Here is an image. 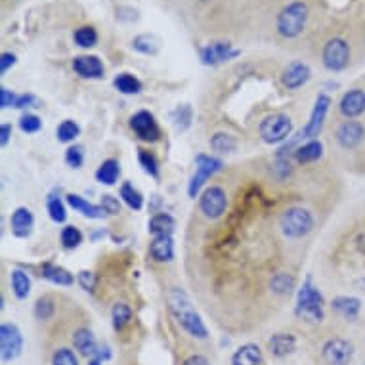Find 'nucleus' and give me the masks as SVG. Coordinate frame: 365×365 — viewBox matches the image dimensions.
Here are the masks:
<instances>
[{
	"label": "nucleus",
	"instance_id": "1",
	"mask_svg": "<svg viewBox=\"0 0 365 365\" xmlns=\"http://www.w3.org/2000/svg\"><path fill=\"white\" fill-rule=\"evenodd\" d=\"M168 300V310L176 317V322L182 325V329L187 331L190 335L195 339H207L209 331L205 327L203 319L199 316L195 308H193L192 300L187 299V294L180 289H173L167 294Z\"/></svg>",
	"mask_w": 365,
	"mask_h": 365
},
{
	"label": "nucleus",
	"instance_id": "2",
	"mask_svg": "<svg viewBox=\"0 0 365 365\" xmlns=\"http://www.w3.org/2000/svg\"><path fill=\"white\" fill-rule=\"evenodd\" d=\"M310 18V10L308 4L302 0H294L291 4L283 8L279 16H277L276 29L283 38H297V36L304 31L306 24Z\"/></svg>",
	"mask_w": 365,
	"mask_h": 365
},
{
	"label": "nucleus",
	"instance_id": "3",
	"mask_svg": "<svg viewBox=\"0 0 365 365\" xmlns=\"http://www.w3.org/2000/svg\"><path fill=\"white\" fill-rule=\"evenodd\" d=\"M325 300L322 293L312 285L310 279H306L302 289L299 291V299H297V316L310 322V324H319L324 322Z\"/></svg>",
	"mask_w": 365,
	"mask_h": 365
},
{
	"label": "nucleus",
	"instance_id": "4",
	"mask_svg": "<svg viewBox=\"0 0 365 365\" xmlns=\"http://www.w3.org/2000/svg\"><path fill=\"white\" fill-rule=\"evenodd\" d=\"M279 226L285 237L289 240H300L312 232L314 227V216L310 210L302 209V207H293L287 209L279 218Z\"/></svg>",
	"mask_w": 365,
	"mask_h": 365
},
{
	"label": "nucleus",
	"instance_id": "5",
	"mask_svg": "<svg viewBox=\"0 0 365 365\" xmlns=\"http://www.w3.org/2000/svg\"><path fill=\"white\" fill-rule=\"evenodd\" d=\"M322 60H324V66L327 71H344L348 63H350V46H348V42L341 36L329 38L325 42Z\"/></svg>",
	"mask_w": 365,
	"mask_h": 365
},
{
	"label": "nucleus",
	"instance_id": "6",
	"mask_svg": "<svg viewBox=\"0 0 365 365\" xmlns=\"http://www.w3.org/2000/svg\"><path fill=\"white\" fill-rule=\"evenodd\" d=\"M291 130H293V123L287 115H268L260 123V136L266 144H279V142L289 138Z\"/></svg>",
	"mask_w": 365,
	"mask_h": 365
},
{
	"label": "nucleus",
	"instance_id": "7",
	"mask_svg": "<svg viewBox=\"0 0 365 365\" xmlns=\"http://www.w3.org/2000/svg\"><path fill=\"white\" fill-rule=\"evenodd\" d=\"M195 174L192 176V182H190V186H187V193H190V197L195 199V195L199 193V190L205 186V182L210 178V176H215L218 170H222V161L220 159H216V157L210 155H197L195 157Z\"/></svg>",
	"mask_w": 365,
	"mask_h": 365
},
{
	"label": "nucleus",
	"instance_id": "8",
	"mask_svg": "<svg viewBox=\"0 0 365 365\" xmlns=\"http://www.w3.org/2000/svg\"><path fill=\"white\" fill-rule=\"evenodd\" d=\"M329 106H331V98L327 94H319L316 98V106L312 109V115H310V120L306 123V126L302 128L299 136L300 138H306V140H316L319 136V132L324 128V123H325V115L329 111Z\"/></svg>",
	"mask_w": 365,
	"mask_h": 365
},
{
	"label": "nucleus",
	"instance_id": "9",
	"mask_svg": "<svg viewBox=\"0 0 365 365\" xmlns=\"http://www.w3.org/2000/svg\"><path fill=\"white\" fill-rule=\"evenodd\" d=\"M241 52L234 48L232 42H210L207 46L199 50V58H201V63L203 66H218V63H224V61H230L237 58Z\"/></svg>",
	"mask_w": 365,
	"mask_h": 365
},
{
	"label": "nucleus",
	"instance_id": "10",
	"mask_svg": "<svg viewBox=\"0 0 365 365\" xmlns=\"http://www.w3.org/2000/svg\"><path fill=\"white\" fill-rule=\"evenodd\" d=\"M24 348V336L21 331L14 324H2L0 327V352L4 361H12L21 354Z\"/></svg>",
	"mask_w": 365,
	"mask_h": 365
},
{
	"label": "nucleus",
	"instance_id": "11",
	"mask_svg": "<svg viewBox=\"0 0 365 365\" xmlns=\"http://www.w3.org/2000/svg\"><path fill=\"white\" fill-rule=\"evenodd\" d=\"M226 192L218 186H210L209 190H205V193L201 195V201H199V209H201V212H203L207 218H210V220L220 218V216L226 212Z\"/></svg>",
	"mask_w": 365,
	"mask_h": 365
},
{
	"label": "nucleus",
	"instance_id": "12",
	"mask_svg": "<svg viewBox=\"0 0 365 365\" xmlns=\"http://www.w3.org/2000/svg\"><path fill=\"white\" fill-rule=\"evenodd\" d=\"M130 128L144 142H157L161 138V128L150 111H138L130 117Z\"/></svg>",
	"mask_w": 365,
	"mask_h": 365
},
{
	"label": "nucleus",
	"instance_id": "13",
	"mask_svg": "<svg viewBox=\"0 0 365 365\" xmlns=\"http://www.w3.org/2000/svg\"><path fill=\"white\" fill-rule=\"evenodd\" d=\"M322 356L329 365H348L354 358V344L344 339H331L324 344Z\"/></svg>",
	"mask_w": 365,
	"mask_h": 365
},
{
	"label": "nucleus",
	"instance_id": "14",
	"mask_svg": "<svg viewBox=\"0 0 365 365\" xmlns=\"http://www.w3.org/2000/svg\"><path fill=\"white\" fill-rule=\"evenodd\" d=\"M365 138V126L358 120H346L339 126L336 130V142L344 148V150H354L358 148Z\"/></svg>",
	"mask_w": 365,
	"mask_h": 365
},
{
	"label": "nucleus",
	"instance_id": "15",
	"mask_svg": "<svg viewBox=\"0 0 365 365\" xmlns=\"http://www.w3.org/2000/svg\"><path fill=\"white\" fill-rule=\"evenodd\" d=\"M312 77L310 67L302 63V61H293L291 66L285 67V71L282 75V83L285 88L297 90L300 86H304Z\"/></svg>",
	"mask_w": 365,
	"mask_h": 365
},
{
	"label": "nucleus",
	"instance_id": "16",
	"mask_svg": "<svg viewBox=\"0 0 365 365\" xmlns=\"http://www.w3.org/2000/svg\"><path fill=\"white\" fill-rule=\"evenodd\" d=\"M341 113L348 119H354V117H359V115L365 111V92L359 88L348 90L346 94L342 96L341 100Z\"/></svg>",
	"mask_w": 365,
	"mask_h": 365
},
{
	"label": "nucleus",
	"instance_id": "17",
	"mask_svg": "<svg viewBox=\"0 0 365 365\" xmlns=\"http://www.w3.org/2000/svg\"><path fill=\"white\" fill-rule=\"evenodd\" d=\"M73 69L83 78L103 77V63L98 56H78L73 60Z\"/></svg>",
	"mask_w": 365,
	"mask_h": 365
},
{
	"label": "nucleus",
	"instance_id": "18",
	"mask_svg": "<svg viewBox=\"0 0 365 365\" xmlns=\"http://www.w3.org/2000/svg\"><path fill=\"white\" fill-rule=\"evenodd\" d=\"M33 224H35V216L27 207H19L14 210L12 218H10V227L16 237H29L33 232Z\"/></svg>",
	"mask_w": 365,
	"mask_h": 365
},
{
	"label": "nucleus",
	"instance_id": "19",
	"mask_svg": "<svg viewBox=\"0 0 365 365\" xmlns=\"http://www.w3.org/2000/svg\"><path fill=\"white\" fill-rule=\"evenodd\" d=\"M150 255L155 262H170L174 258V243L170 235H159L151 241Z\"/></svg>",
	"mask_w": 365,
	"mask_h": 365
},
{
	"label": "nucleus",
	"instance_id": "20",
	"mask_svg": "<svg viewBox=\"0 0 365 365\" xmlns=\"http://www.w3.org/2000/svg\"><path fill=\"white\" fill-rule=\"evenodd\" d=\"M67 203L71 205L77 212H81V215L86 216V218H92V220H98V218H103V216L108 215L102 205L88 203V201H84V199L81 197V195H77V193H69V195H67Z\"/></svg>",
	"mask_w": 365,
	"mask_h": 365
},
{
	"label": "nucleus",
	"instance_id": "21",
	"mask_svg": "<svg viewBox=\"0 0 365 365\" xmlns=\"http://www.w3.org/2000/svg\"><path fill=\"white\" fill-rule=\"evenodd\" d=\"M73 346H75V350H78V354H83L86 358H94L100 344L96 342V336L92 335V331L78 329L73 335Z\"/></svg>",
	"mask_w": 365,
	"mask_h": 365
},
{
	"label": "nucleus",
	"instance_id": "22",
	"mask_svg": "<svg viewBox=\"0 0 365 365\" xmlns=\"http://www.w3.org/2000/svg\"><path fill=\"white\" fill-rule=\"evenodd\" d=\"M331 308H333L336 314H341L344 319L354 322V319L359 316V310H361V300L356 299V297H336V299L331 302Z\"/></svg>",
	"mask_w": 365,
	"mask_h": 365
},
{
	"label": "nucleus",
	"instance_id": "23",
	"mask_svg": "<svg viewBox=\"0 0 365 365\" xmlns=\"http://www.w3.org/2000/svg\"><path fill=\"white\" fill-rule=\"evenodd\" d=\"M268 348L269 352L274 354L276 358H285V356L294 352L297 341H294V336L289 335V333H277V335H274L268 341Z\"/></svg>",
	"mask_w": 365,
	"mask_h": 365
},
{
	"label": "nucleus",
	"instance_id": "24",
	"mask_svg": "<svg viewBox=\"0 0 365 365\" xmlns=\"http://www.w3.org/2000/svg\"><path fill=\"white\" fill-rule=\"evenodd\" d=\"M262 364V350L257 344H245L235 350L232 356V365H260Z\"/></svg>",
	"mask_w": 365,
	"mask_h": 365
},
{
	"label": "nucleus",
	"instance_id": "25",
	"mask_svg": "<svg viewBox=\"0 0 365 365\" xmlns=\"http://www.w3.org/2000/svg\"><path fill=\"white\" fill-rule=\"evenodd\" d=\"M322 155H324V145L319 140H308L304 145H300L299 150L294 151L297 161L302 163V165L317 161V159H322Z\"/></svg>",
	"mask_w": 365,
	"mask_h": 365
},
{
	"label": "nucleus",
	"instance_id": "26",
	"mask_svg": "<svg viewBox=\"0 0 365 365\" xmlns=\"http://www.w3.org/2000/svg\"><path fill=\"white\" fill-rule=\"evenodd\" d=\"M120 174V167L119 163L115 161V159H108V161H103L100 165L96 173V180L100 184H106V186H113L117 178H119Z\"/></svg>",
	"mask_w": 365,
	"mask_h": 365
},
{
	"label": "nucleus",
	"instance_id": "27",
	"mask_svg": "<svg viewBox=\"0 0 365 365\" xmlns=\"http://www.w3.org/2000/svg\"><path fill=\"white\" fill-rule=\"evenodd\" d=\"M132 48L145 56H155L161 48V41L155 35H138L132 41Z\"/></svg>",
	"mask_w": 365,
	"mask_h": 365
},
{
	"label": "nucleus",
	"instance_id": "28",
	"mask_svg": "<svg viewBox=\"0 0 365 365\" xmlns=\"http://www.w3.org/2000/svg\"><path fill=\"white\" fill-rule=\"evenodd\" d=\"M42 276L46 277L48 282L56 283V285H73V276L67 269L54 266V264H44L42 266Z\"/></svg>",
	"mask_w": 365,
	"mask_h": 365
},
{
	"label": "nucleus",
	"instance_id": "29",
	"mask_svg": "<svg viewBox=\"0 0 365 365\" xmlns=\"http://www.w3.org/2000/svg\"><path fill=\"white\" fill-rule=\"evenodd\" d=\"M174 232V218L167 212H161V215H155L150 220V234H153L155 237L159 235H170Z\"/></svg>",
	"mask_w": 365,
	"mask_h": 365
},
{
	"label": "nucleus",
	"instance_id": "30",
	"mask_svg": "<svg viewBox=\"0 0 365 365\" xmlns=\"http://www.w3.org/2000/svg\"><path fill=\"white\" fill-rule=\"evenodd\" d=\"M113 84L120 94H126V96H128V94H138V92H142V83H140L134 75H130V73H120V75H117Z\"/></svg>",
	"mask_w": 365,
	"mask_h": 365
},
{
	"label": "nucleus",
	"instance_id": "31",
	"mask_svg": "<svg viewBox=\"0 0 365 365\" xmlns=\"http://www.w3.org/2000/svg\"><path fill=\"white\" fill-rule=\"evenodd\" d=\"M10 283H12L14 294H16L18 299H27V297H29L31 279L25 272H21V269H14L12 274H10Z\"/></svg>",
	"mask_w": 365,
	"mask_h": 365
},
{
	"label": "nucleus",
	"instance_id": "32",
	"mask_svg": "<svg viewBox=\"0 0 365 365\" xmlns=\"http://www.w3.org/2000/svg\"><path fill=\"white\" fill-rule=\"evenodd\" d=\"M210 148L216 153H232L237 148V140L232 134H226V132H216L215 136L210 138Z\"/></svg>",
	"mask_w": 365,
	"mask_h": 365
},
{
	"label": "nucleus",
	"instance_id": "33",
	"mask_svg": "<svg viewBox=\"0 0 365 365\" xmlns=\"http://www.w3.org/2000/svg\"><path fill=\"white\" fill-rule=\"evenodd\" d=\"M269 287L277 294H289L294 289V277L289 272H279V274L272 277Z\"/></svg>",
	"mask_w": 365,
	"mask_h": 365
},
{
	"label": "nucleus",
	"instance_id": "34",
	"mask_svg": "<svg viewBox=\"0 0 365 365\" xmlns=\"http://www.w3.org/2000/svg\"><path fill=\"white\" fill-rule=\"evenodd\" d=\"M73 38L81 48H92V46H96L98 42V31L92 25H84V27H78L75 31Z\"/></svg>",
	"mask_w": 365,
	"mask_h": 365
},
{
	"label": "nucleus",
	"instance_id": "35",
	"mask_svg": "<svg viewBox=\"0 0 365 365\" xmlns=\"http://www.w3.org/2000/svg\"><path fill=\"white\" fill-rule=\"evenodd\" d=\"M192 119H193L192 108H190L187 103L180 106V108H176V111L173 113L174 128H176L178 132H184L186 128H190V125H192Z\"/></svg>",
	"mask_w": 365,
	"mask_h": 365
},
{
	"label": "nucleus",
	"instance_id": "36",
	"mask_svg": "<svg viewBox=\"0 0 365 365\" xmlns=\"http://www.w3.org/2000/svg\"><path fill=\"white\" fill-rule=\"evenodd\" d=\"M120 197H123V201L134 210H140L144 207V197H142V193H140L138 190H134V186L128 184V182L123 184V187H120Z\"/></svg>",
	"mask_w": 365,
	"mask_h": 365
},
{
	"label": "nucleus",
	"instance_id": "37",
	"mask_svg": "<svg viewBox=\"0 0 365 365\" xmlns=\"http://www.w3.org/2000/svg\"><path fill=\"white\" fill-rule=\"evenodd\" d=\"M111 317H113V327H115V329L120 331L132 319L130 306L125 304V302H117V304L113 306Z\"/></svg>",
	"mask_w": 365,
	"mask_h": 365
},
{
	"label": "nucleus",
	"instance_id": "38",
	"mask_svg": "<svg viewBox=\"0 0 365 365\" xmlns=\"http://www.w3.org/2000/svg\"><path fill=\"white\" fill-rule=\"evenodd\" d=\"M81 134V128H78L77 123L73 120H63L60 126H58V140L67 144V142H73Z\"/></svg>",
	"mask_w": 365,
	"mask_h": 365
},
{
	"label": "nucleus",
	"instance_id": "39",
	"mask_svg": "<svg viewBox=\"0 0 365 365\" xmlns=\"http://www.w3.org/2000/svg\"><path fill=\"white\" fill-rule=\"evenodd\" d=\"M81 243H83V234L78 232L77 227H63V232H61V245L66 247V249H77Z\"/></svg>",
	"mask_w": 365,
	"mask_h": 365
},
{
	"label": "nucleus",
	"instance_id": "40",
	"mask_svg": "<svg viewBox=\"0 0 365 365\" xmlns=\"http://www.w3.org/2000/svg\"><path fill=\"white\" fill-rule=\"evenodd\" d=\"M48 215H50V218H52L54 222H58V224L66 222L67 210H66V207H63V203H61L60 197L48 199Z\"/></svg>",
	"mask_w": 365,
	"mask_h": 365
},
{
	"label": "nucleus",
	"instance_id": "41",
	"mask_svg": "<svg viewBox=\"0 0 365 365\" xmlns=\"http://www.w3.org/2000/svg\"><path fill=\"white\" fill-rule=\"evenodd\" d=\"M138 159H140V165L144 167V170L150 174V176H153V178L159 176V163H157V159L151 155L150 151H144V150L140 151Z\"/></svg>",
	"mask_w": 365,
	"mask_h": 365
},
{
	"label": "nucleus",
	"instance_id": "42",
	"mask_svg": "<svg viewBox=\"0 0 365 365\" xmlns=\"http://www.w3.org/2000/svg\"><path fill=\"white\" fill-rule=\"evenodd\" d=\"M52 365H78V359L73 350H69V348H60L52 356Z\"/></svg>",
	"mask_w": 365,
	"mask_h": 365
},
{
	"label": "nucleus",
	"instance_id": "43",
	"mask_svg": "<svg viewBox=\"0 0 365 365\" xmlns=\"http://www.w3.org/2000/svg\"><path fill=\"white\" fill-rule=\"evenodd\" d=\"M66 163L71 168H81L84 163V148L83 145H71L66 151Z\"/></svg>",
	"mask_w": 365,
	"mask_h": 365
},
{
	"label": "nucleus",
	"instance_id": "44",
	"mask_svg": "<svg viewBox=\"0 0 365 365\" xmlns=\"http://www.w3.org/2000/svg\"><path fill=\"white\" fill-rule=\"evenodd\" d=\"M19 128L27 132V134H35V132H38L42 128V120L36 115L27 113L19 119Z\"/></svg>",
	"mask_w": 365,
	"mask_h": 365
},
{
	"label": "nucleus",
	"instance_id": "45",
	"mask_svg": "<svg viewBox=\"0 0 365 365\" xmlns=\"http://www.w3.org/2000/svg\"><path fill=\"white\" fill-rule=\"evenodd\" d=\"M54 310H56V306L50 299L36 300L35 316L38 317V319H50V317L54 316Z\"/></svg>",
	"mask_w": 365,
	"mask_h": 365
},
{
	"label": "nucleus",
	"instance_id": "46",
	"mask_svg": "<svg viewBox=\"0 0 365 365\" xmlns=\"http://www.w3.org/2000/svg\"><path fill=\"white\" fill-rule=\"evenodd\" d=\"M78 283L83 285V289H86V291L92 293L94 287H96V276H94L92 272H86V269H84V272L78 274Z\"/></svg>",
	"mask_w": 365,
	"mask_h": 365
},
{
	"label": "nucleus",
	"instance_id": "47",
	"mask_svg": "<svg viewBox=\"0 0 365 365\" xmlns=\"http://www.w3.org/2000/svg\"><path fill=\"white\" fill-rule=\"evenodd\" d=\"M102 207L106 209V212H108V215H119V212H120L119 201H117L113 195H103Z\"/></svg>",
	"mask_w": 365,
	"mask_h": 365
},
{
	"label": "nucleus",
	"instance_id": "48",
	"mask_svg": "<svg viewBox=\"0 0 365 365\" xmlns=\"http://www.w3.org/2000/svg\"><path fill=\"white\" fill-rule=\"evenodd\" d=\"M16 100H18V96L14 94L12 90L8 88H0V106L6 109V108H12V106H16Z\"/></svg>",
	"mask_w": 365,
	"mask_h": 365
},
{
	"label": "nucleus",
	"instance_id": "49",
	"mask_svg": "<svg viewBox=\"0 0 365 365\" xmlns=\"http://www.w3.org/2000/svg\"><path fill=\"white\" fill-rule=\"evenodd\" d=\"M16 61H18V56L12 54V52H4V54L0 56V73H2V75L8 73L10 67L16 66Z\"/></svg>",
	"mask_w": 365,
	"mask_h": 365
},
{
	"label": "nucleus",
	"instance_id": "50",
	"mask_svg": "<svg viewBox=\"0 0 365 365\" xmlns=\"http://www.w3.org/2000/svg\"><path fill=\"white\" fill-rule=\"evenodd\" d=\"M36 106H38V100H36L33 94H21V96H18V100H16V106H14V108L25 109V108H36Z\"/></svg>",
	"mask_w": 365,
	"mask_h": 365
},
{
	"label": "nucleus",
	"instance_id": "51",
	"mask_svg": "<svg viewBox=\"0 0 365 365\" xmlns=\"http://www.w3.org/2000/svg\"><path fill=\"white\" fill-rule=\"evenodd\" d=\"M117 19H120V21H136V19H138V10L119 8V10H117Z\"/></svg>",
	"mask_w": 365,
	"mask_h": 365
},
{
	"label": "nucleus",
	"instance_id": "52",
	"mask_svg": "<svg viewBox=\"0 0 365 365\" xmlns=\"http://www.w3.org/2000/svg\"><path fill=\"white\" fill-rule=\"evenodd\" d=\"M182 365H210V361L205 356H199V354H193L190 358L184 359V364Z\"/></svg>",
	"mask_w": 365,
	"mask_h": 365
},
{
	"label": "nucleus",
	"instance_id": "53",
	"mask_svg": "<svg viewBox=\"0 0 365 365\" xmlns=\"http://www.w3.org/2000/svg\"><path fill=\"white\" fill-rule=\"evenodd\" d=\"M10 136H12V125H6V123H4V125L0 126V144L8 145Z\"/></svg>",
	"mask_w": 365,
	"mask_h": 365
},
{
	"label": "nucleus",
	"instance_id": "54",
	"mask_svg": "<svg viewBox=\"0 0 365 365\" xmlns=\"http://www.w3.org/2000/svg\"><path fill=\"white\" fill-rule=\"evenodd\" d=\"M109 358H111V350H109V346H98L94 359H100V361H103V359H109Z\"/></svg>",
	"mask_w": 365,
	"mask_h": 365
},
{
	"label": "nucleus",
	"instance_id": "55",
	"mask_svg": "<svg viewBox=\"0 0 365 365\" xmlns=\"http://www.w3.org/2000/svg\"><path fill=\"white\" fill-rule=\"evenodd\" d=\"M88 365H102V361H100V359H94V358H92V359H90V361H88Z\"/></svg>",
	"mask_w": 365,
	"mask_h": 365
},
{
	"label": "nucleus",
	"instance_id": "56",
	"mask_svg": "<svg viewBox=\"0 0 365 365\" xmlns=\"http://www.w3.org/2000/svg\"><path fill=\"white\" fill-rule=\"evenodd\" d=\"M201 2H210V0H201Z\"/></svg>",
	"mask_w": 365,
	"mask_h": 365
}]
</instances>
